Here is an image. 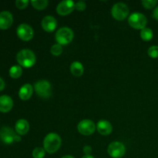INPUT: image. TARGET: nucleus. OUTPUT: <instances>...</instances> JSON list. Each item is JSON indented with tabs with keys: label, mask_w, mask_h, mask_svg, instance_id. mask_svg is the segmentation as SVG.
<instances>
[{
	"label": "nucleus",
	"mask_w": 158,
	"mask_h": 158,
	"mask_svg": "<svg viewBox=\"0 0 158 158\" xmlns=\"http://www.w3.org/2000/svg\"><path fill=\"white\" fill-rule=\"evenodd\" d=\"M61 138L55 133L47 134L43 141V148L49 154H53L60 149L61 146Z\"/></svg>",
	"instance_id": "1"
},
{
	"label": "nucleus",
	"mask_w": 158,
	"mask_h": 158,
	"mask_svg": "<svg viewBox=\"0 0 158 158\" xmlns=\"http://www.w3.org/2000/svg\"><path fill=\"white\" fill-rule=\"evenodd\" d=\"M16 60L20 66L24 68H30L35 65L36 58L32 51L30 49H22L17 53Z\"/></svg>",
	"instance_id": "2"
},
{
	"label": "nucleus",
	"mask_w": 158,
	"mask_h": 158,
	"mask_svg": "<svg viewBox=\"0 0 158 158\" xmlns=\"http://www.w3.org/2000/svg\"><path fill=\"white\" fill-rule=\"evenodd\" d=\"M34 89L40 97L43 99H49L52 96V89L50 83L46 80H40L34 85Z\"/></svg>",
	"instance_id": "3"
},
{
	"label": "nucleus",
	"mask_w": 158,
	"mask_h": 158,
	"mask_svg": "<svg viewBox=\"0 0 158 158\" xmlns=\"http://www.w3.org/2000/svg\"><path fill=\"white\" fill-rule=\"evenodd\" d=\"M0 140L6 144H11L14 142H19L21 137L9 127H2L0 129Z\"/></svg>",
	"instance_id": "4"
},
{
	"label": "nucleus",
	"mask_w": 158,
	"mask_h": 158,
	"mask_svg": "<svg viewBox=\"0 0 158 158\" xmlns=\"http://www.w3.org/2000/svg\"><path fill=\"white\" fill-rule=\"evenodd\" d=\"M56 40L60 45H67L73 40L74 34L71 29L68 27H63L59 29L56 33Z\"/></svg>",
	"instance_id": "5"
},
{
	"label": "nucleus",
	"mask_w": 158,
	"mask_h": 158,
	"mask_svg": "<svg viewBox=\"0 0 158 158\" xmlns=\"http://www.w3.org/2000/svg\"><path fill=\"white\" fill-rule=\"evenodd\" d=\"M128 23L131 27L136 29H143L146 28L148 19L143 14L134 12L131 14L128 19Z\"/></svg>",
	"instance_id": "6"
},
{
	"label": "nucleus",
	"mask_w": 158,
	"mask_h": 158,
	"mask_svg": "<svg viewBox=\"0 0 158 158\" xmlns=\"http://www.w3.org/2000/svg\"><path fill=\"white\" fill-rule=\"evenodd\" d=\"M129 8L126 4L123 2H118L114 5L112 9H111V13L113 17L115 19L121 21L125 19L129 15Z\"/></svg>",
	"instance_id": "7"
},
{
	"label": "nucleus",
	"mask_w": 158,
	"mask_h": 158,
	"mask_svg": "<svg viewBox=\"0 0 158 158\" xmlns=\"http://www.w3.org/2000/svg\"><path fill=\"white\" fill-rule=\"evenodd\" d=\"M107 151L110 157L114 158H120L125 154L126 149H125V146L122 143L114 141L108 146Z\"/></svg>",
	"instance_id": "8"
},
{
	"label": "nucleus",
	"mask_w": 158,
	"mask_h": 158,
	"mask_svg": "<svg viewBox=\"0 0 158 158\" xmlns=\"http://www.w3.org/2000/svg\"><path fill=\"white\" fill-rule=\"evenodd\" d=\"M17 35L23 41H29L32 40L34 35V31L30 26L26 23L20 24L16 30Z\"/></svg>",
	"instance_id": "9"
},
{
	"label": "nucleus",
	"mask_w": 158,
	"mask_h": 158,
	"mask_svg": "<svg viewBox=\"0 0 158 158\" xmlns=\"http://www.w3.org/2000/svg\"><path fill=\"white\" fill-rule=\"evenodd\" d=\"M77 130L82 135L89 136L94 133L96 130L95 123L90 120H83L79 123Z\"/></svg>",
	"instance_id": "10"
},
{
	"label": "nucleus",
	"mask_w": 158,
	"mask_h": 158,
	"mask_svg": "<svg viewBox=\"0 0 158 158\" xmlns=\"http://www.w3.org/2000/svg\"><path fill=\"white\" fill-rule=\"evenodd\" d=\"M75 4L71 0H64L58 4L56 7V12L60 15H66L70 14L75 9Z\"/></svg>",
	"instance_id": "11"
},
{
	"label": "nucleus",
	"mask_w": 158,
	"mask_h": 158,
	"mask_svg": "<svg viewBox=\"0 0 158 158\" xmlns=\"http://www.w3.org/2000/svg\"><path fill=\"white\" fill-rule=\"evenodd\" d=\"M43 29L47 32H52L56 29L57 26V21L53 16L46 15L43 19L41 23Z\"/></svg>",
	"instance_id": "12"
},
{
	"label": "nucleus",
	"mask_w": 158,
	"mask_h": 158,
	"mask_svg": "<svg viewBox=\"0 0 158 158\" xmlns=\"http://www.w3.org/2000/svg\"><path fill=\"white\" fill-rule=\"evenodd\" d=\"M13 23L12 15L9 11H2L0 12V29H7Z\"/></svg>",
	"instance_id": "13"
},
{
	"label": "nucleus",
	"mask_w": 158,
	"mask_h": 158,
	"mask_svg": "<svg viewBox=\"0 0 158 158\" xmlns=\"http://www.w3.org/2000/svg\"><path fill=\"white\" fill-rule=\"evenodd\" d=\"M13 106V101L9 96L2 95L0 97V111L2 113H8Z\"/></svg>",
	"instance_id": "14"
},
{
	"label": "nucleus",
	"mask_w": 158,
	"mask_h": 158,
	"mask_svg": "<svg viewBox=\"0 0 158 158\" xmlns=\"http://www.w3.org/2000/svg\"><path fill=\"white\" fill-rule=\"evenodd\" d=\"M97 130L101 135L107 136L111 134L113 127L111 123L107 120H100L97 125Z\"/></svg>",
	"instance_id": "15"
},
{
	"label": "nucleus",
	"mask_w": 158,
	"mask_h": 158,
	"mask_svg": "<svg viewBox=\"0 0 158 158\" xmlns=\"http://www.w3.org/2000/svg\"><path fill=\"white\" fill-rule=\"evenodd\" d=\"M32 93H33V88H32V85L26 83L24 84L19 91V97L21 100H28L30 99L32 97Z\"/></svg>",
	"instance_id": "16"
},
{
	"label": "nucleus",
	"mask_w": 158,
	"mask_h": 158,
	"mask_svg": "<svg viewBox=\"0 0 158 158\" xmlns=\"http://www.w3.org/2000/svg\"><path fill=\"white\" fill-rule=\"evenodd\" d=\"M15 131L19 135H26L29 131V124L27 120L24 119L19 120L15 126Z\"/></svg>",
	"instance_id": "17"
},
{
	"label": "nucleus",
	"mask_w": 158,
	"mask_h": 158,
	"mask_svg": "<svg viewBox=\"0 0 158 158\" xmlns=\"http://www.w3.org/2000/svg\"><path fill=\"white\" fill-rule=\"evenodd\" d=\"M70 71L73 75L75 77H81L84 72V68L82 63L78 61H75L71 64Z\"/></svg>",
	"instance_id": "18"
},
{
	"label": "nucleus",
	"mask_w": 158,
	"mask_h": 158,
	"mask_svg": "<svg viewBox=\"0 0 158 158\" xmlns=\"http://www.w3.org/2000/svg\"><path fill=\"white\" fill-rule=\"evenodd\" d=\"M22 73H23V69L21 66H18V65L12 66L9 69V76L13 79L19 78Z\"/></svg>",
	"instance_id": "19"
},
{
	"label": "nucleus",
	"mask_w": 158,
	"mask_h": 158,
	"mask_svg": "<svg viewBox=\"0 0 158 158\" xmlns=\"http://www.w3.org/2000/svg\"><path fill=\"white\" fill-rule=\"evenodd\" d=\"M154 33H153L152 29L150 28H144L140 31V37L144 41H150L153 39Z\"/></svg>",
	"instance_id": "20"
},
{
	"label": "nucleus",
	"mask_w": 158,
	"mask_h": 158,
	"mask_svg": "<svg viewBox=\"0 0 158 158\" xmlns=\"http://www.w3.org/2000/svg\"><path fill=\"white\" fill-rule=\"evenodd\" d=\"M49 2L47 0H34L31 1V4L33 6V8L38 9V10H42L47 7Z\"/></svg>",
	"instance_id": "21"
},
{
	"label": "nucleus",
	"mask_w": 158,
	"mask_h": 158,
	"mask_svg": "<svg viewBox=\"0 0 158 158\" xmlns=\"http://www.w3.org/2000/svg\"><path fill=\"white\" fill-rule=\"evenodd\" d=\"M46 151L43 148H36L32 151V157L34 158H43L45 157Z\"/></svg>",
	"instance_id": "22"
},
{
	"label": "nucleus",
	"mask_w": 158,
	"mask_h": 158,
	"mask_svg": "<svg viewBox=\"0 0 158 158\" xmlns=\"http://www.w3.org/2000/svg\"><path fill=\"white\" fill-rule=\"evenodd\" d=\"M51 53L53 56H59L60 54L63 52V48H62V46L60 44H55L51 47L50 49Z\"/></svg>",
	"instance_id": "23"
},
{
	"label": "nucleus",
	"mask_w": 158,
	"mask_h": 158,
	"mask_svg": "<svg viewBox=\"0 0 158 158\" xmlns=\"http://www.w3.org/2000/svg\"><path fill=\"white\" fill-rule=\"evenodd\" d=\"M141 3L145 9H151L155 7L156 5L157 4V0H143L141 2Z\"/></svg>",
	"instance_id": "24"
},
{
	"label": "nucleus",
	"mask_w": 158,
	"mask_h": 158,
	"mask_svg": "<svg viewBox=\"0 0 158 158\" xmlns=\"http://www.w3.org/2000/svg\"><path fill=\"white\" fill-rule=\"evenodd\" d=\"M148 56L151 58H158V46H153L149 48L148 51Z\"/></svg>",
	"instance_id": "25"
},
{
	"label": "nucleus",
	"mask_w": 158,
	"mask_h": 158,
	"mask_svg": "<svg viewBox=\"0 0 158 158\" xmlns=\"http://www.w3.org/2000/svg\"><path fill=\"white\" fill-rule=\"evenodd\" d=\"M29 3V2L28 0H17V1H15V6L18 9H23L27 7Z\"/></svg>",
	"instance_id": "26"
},
{
	"label": "nucleus",
	"mask_w": 158,
	"mask_h": 158,
	"mask_svg": "<svg viewBox=\"0 0 158 158\" xmlns=\"http://www.w3.org/2000/svg\"><path fill=\"white\" fill-rule=\"evenodd\" d=\"M86 8V5L83 1H79L75 4V9L78 11H83Z\"/></svg>",
	"instance_id": "27"
},
{
	"label": "nucleus",
	"mask_w": 158,
	"mask_h": 158,
	"mask_svg": "<svg viewBox=\"0 0 158 158\" xmlns=\"http://www.w3.org/2000/svg\"><path fill=\"white\" fill-rule=\"evenodd\" d=\"M83 152L85 155H90V153L92 152V148L90 146H85L83 148Z\"/></svg>",
	"instance_id": "28"
},
{
	"label": "nucleus",
	"mask_w": 158,
	"mask_h": 158,
	"mask_svg": "<svg viewBox=\"0 0 158 158\" xmlns=\"http://www.w3.org/2000/svg\"><path fill=\"white\" fill-rule=\"evenodd\" d=\"M153 17L158 21V6L154 10V12H153Z\"/></svg>",
	"instance_id": "29"
},
{
	"label": "nucleus",
	"mask_w": 158,
	"mask_h": 158,
	"mask_svg": "<svg viewBox=\"0 0 158 158\" xmlns=\"http://www.w3.org/2000/svg\"><path fill=\"white\" fill-rule=\"evenodd\" d=\"M5 86H6V84H5L4 80H3L0 77V91H2V89H4Z\"/></svg>",
	"instance_id": "30"
},
{
	"label": "nucleus",
	"mask_w": 158,
	"mask_h": 158,
	"mask_svg": "<svg viewBox=\"0 0 158 158\" xmlns=\"http://www.w3.org/2000/svg\"><path fill=\"white\" fill-rule=\"evenodd\" d=\"M82 158H94V157L91 155H84Z\"/></svg>",
	"instance_id": "31"
},
{
	"label": "nucleus",
	"mask_w": 158,
	"mask_h": 158,
	"mask_svg": "<svg viewBox=\"0 0 158 158\" xmlns=\"http://www.w3.org/2000/svg\"><path fill=\"white\" fill-rule=\"evenodd\" d=\"M62 158H74V157L70 155H66V156H64V157H63Z\"/></svg>",
	"instance_id": "32"
}]
</instances>
